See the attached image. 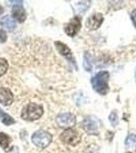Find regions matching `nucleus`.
I'll list each match as a JSON object with an SVG mask.
<instances>
[{"label": "nucleus", "instance_id": "nucleus-3", "mask_svg": "<svg viewBox=\"0 0 136 153\" xmlns=\"http://www.w3.org/2000/svg\"><path fill=\"white\" fill-rule=\"evenodd\" d=\"M52 141V136L45 131H37L32 135V142L35 146L39 148L47 147Z\"/></svg>", "mask_w": 136, "mask_h": 153}, {"label": "nucleus", "instance_id": "nucleus-22", "mask_svg": "<svg viewBox=\"0 0 136 153\" xmlns=\"http://www.w3.org/2000/svg\"><path fill=\"white\" fill-rule=\"evenodd\" d=\"M129 153H131V152H129Z\"/></svg>", "mask_w": 136, "mask_h": 153}, {"label": "nucleus", "instance_id": "nucleus-17", "mask_svg": "<svg viewBox=\"0 0 136 153\" xmlns=\"http://www.w3.org/2000/svg\"><path fill=\"white\" fill-rule=\"evenodd\" d=\"M108 118H110V122H111V124H112V126L115 127V126L118 125L119 120H118V114H117V112H116V111L111 112V114H110V117H108Z\"/></svg>", "mask_w": 136, "mask_h": 153}, {"label": "nucleus", "instance_id": "nucleus-12", "mask_svg": "<svg viewBox=\"0 0 136 153\" xmlns=\"http://www.w3.org/2000/svg\"><path fill=\"white\" fill-rule=\"evenodd\" d=\"M54 45H55L56 49H58V53H61V55L65 56L66 58L72 60V51L66 44L61 43V42H59V41H56L55 43H54Z\"/></svg>", "mask_w": 136, "mask_h": 153}, {"label": "nucleus", "instance_id": "nucleus-20", "mask_svg": "<svg viewBox=\"0 0 136 153\" xmlns=\"http://www.w3.org/2000/svg\"><path fill=\"white\" fill-rule=\"evenodd\" d=\"M2 12H3V8H2V6H0V16L2 14Z\"/></svg>", "mask_w": 136, "mask_h": 153}, {"label": "nucleus", "instance_id": "nucleus-1", "mask_svg": "<svg viewBox=\"0 0 136 153\" xmlns=\"http://www.w3.org/2000/svg\"><path fill=\"white\" fill-rule=\"evenodd\" d=\"M108 80L110 74L108 71H99L91 79L93 89L100 95H105L108 92Z\"/></svg>", "mask_w": 136, "mask_h": 153}, {"label": "nucleus", "instance_id": "nucleus-16", "mask_svg": "<svg viewBox=\"0 0 136 153\" xmlns=\"http://www.w3.org/2000/svg\"><path fill=\"white\" fill-rule=\"evenodd\" d=\"M8 70V63L5 58H0V76H3Z\"/></svg>", "mask_w": 136, "mask_h": 153}, {"label": "nucleus", "instance_id": "nucleus-2", "mask_svg": "<svg viewBox=\"0 0 136 153\" xmlns=\"http://www.w3.org/2000/svg\"><path fill=\"white\" fill-rule=\"evenodd\" d=\"M43 114V107L36 103H29L26 105L22 110V118L25 120H29V122H33L38 118H40Z\"/></svg>", "mask_w": 136, "mask_h": 153}, {"label": "nucleus", "instance_id": "nucleus-4", "mask_svg": "<svg viewBox=\"0 0 136 153\" xmlns=\"http://www.w3.org/2000/svg\"><path fill=\"white\" fill-rule=\"evenodd\" d=\"M61 140L68 145L76 146V145H78L81 142V135L79 134L78 131L74 129H68L61 133Z\"/></svg>", "mask_w": 136, "mask_h": 153}, {"label": "nucleus", "instance_id": "nucleus-9", "mask_svg": "<svg viewBox=\"0 0 136 153\" xmlns=\"http://www.w3.org/2000/svg\"><path fill=\"white\" fill-rule=\"evenodd\" d=\"M13 102V94L9 89L0 87V103L4 106H9Z\"/></svg>", "mask_w": 136, "mask_h": 153}, {"label": "nucleus", "instance_id": "nucleus-18", "mask_svg": "<svg viewBox=\"0 0 136 153\" xmlns=\"http://www.w3.org/2000/svg\"><path fill=\"white\" fill-rule=\"evenodd\" d=\"M6 40H7V35H6L5 31L0 29V43H4Z\"/></svg>", "mask_w": 136, "mask_h": 153}, {"label": "nucleus", "instance_id": "nucleus-5", "mask_svg": "<svg viewBox=\"0 0 136 153\" xmlns=\"http://www.w3.org/2000/svg\"><path fill=\"white\" fill-rule=\"evenodd\" d=\"M56 124L59 128L63 129H72V127H74L76 124V117L73 113L66 112V113H61L56 117Z\"/></svg>", "mask_w": 136, "mask_h": 153}, {"label": "nucleus", "instance_id": "nucleus-7", "mask_svg": "<svg viewBox=\"0 0 136 153\" xmlns=\"http://www.w3.org/2000/svg\"><path fill=\"white\" fill-rule=\"evenodd\" d=\"M82 128L88 134L96 135L98 133V122L94 117H86L82 122Z\"/></svg>", "mask_w": 136, "mask_h": 153}, {"label": "nucleus", "instance_id": "nucleus-15", "mask_svg": "<svg viewBox=\"0 0 136 153\" xmlns=\"http://www.w3.org/2000/svg\"><path fill=\"white\" fill-rule=\"evenodd\" d=\"M127 148H136V135H129L125 141Z\"/></svg>", "mask_w": 136, "mask_h": 153}, {"label": "nucleus", "instance_id": "nucleus-13", "mask_svg": "<svg viewBox=\"0 0 136 153\" xmlns=\"http://www.w3.org/2000/svg\"><path fill=\"white\" fill-rule=\"evenodd\" d=\"M10 144H11L10 137H8L4 133H0V146L7 151V150L10 149Z\"/></svg>", "mask_w": 136, "mask_h": 153}, {"label": "nucleus", "instance_id": "nucleus-11", "mask_svg": "<svg viewBox=\"0 0 136 153\" xmlns=\"http://www.w3.org/2000/svg\"><path fill=\"white\" fill-rule=\"evenodd\" d=\"M12 18L16 21H18L19 23L25 22V19H26V12H25V9L22 7V5L13 6V8H12Z\"/></svg>", "mask_w": 136, "mask_h": 153}, {"label": "nucleus", "instance_id": "nucleus-10", "mask_svg": "<svg viewBox=\"0 0 136 153\" xmlns=\"http://www.w3.org/2000/svg\"><path fill=\"white\" fill-rule=\"evenodd\" d=\"M0 25H1L2 28H4L5 30L9 32H12L16 27V21L9 16H5L1 19L0 21Z\"/></svg>", "mask_w": 136, "mask_h": 153}, {"label": "nucleus", "instance_id": "nucleus-6", "mask_svg": "<svg viewBox=\"0 0 136 153\" xmlns=\"http://www.w3.org/2000/svg\"><path fill=\"white\" fill-rule=\"evenodd\" d=\"M81 29V19L79 16H75L71 19L70 23H68L65 27V32L68 36L74 37L78 34Z\"/></svg>", "mask_w": 136, "mask_h": 153}, {"label": "nucleus", "instance_id": "nucleus-19", "mask_svg": "<svg viewBox=\"0 0 136 153\" xmlns=\"http://www.w3.org/2000/svg\"><path fill=\"white\" fill-rule=\"evenodd\" d=\"M131 19H132L133 23H134L135 27H136V9H134V10L132 11V13H131Z\"/></svg>", "mask_w": 136, "mask_h": 153}, {"label": "nucleus", "instance_id": "nucleus-14", "mask_svg": "<svg viewBox=\"0 0 136 153\" xmlns=\"http://www.w3.org/2000/svg\"><path fill=\"white\" fill-rule=\"evenodd\" d=\"M0 120H1L5 126H10L16 123V120H14L9 114H7L6 112H4L1 108H0Z\"/></svg>", "mask_w": 136, "mask_h": 153}, {"label": "nucleus", "instance_id": "nucleus-8", "mask_svg": "<svg viewBox=\"0 0 136 153\" xmlns=\"http://www.w3.org/2000/svg\"><path fill=\"white\" fill-rule=\"evenodd\" d=\"M103 22V16L101 13H94L88 18L87 22H86V27H87L88 30H91V31H94V30H97L99 27L101 26Z\"/></svg>", "mask_w": 136, "mask_h": 153}, {"label": "nucleus", "instance_id": "nucleus-21", "mask_svg": "<svg viewBox=\"0 0 136 153\" xmlns=\"http://www.w3.org/2000/svg\"><path fill=\"white\" fill-rule=\"evenodd\" d=\"M135 78H136V71H135Z\"/></svg>", "mask_w": 136, "mask_h": 153}]
</instances>
